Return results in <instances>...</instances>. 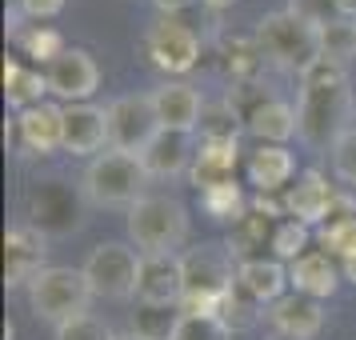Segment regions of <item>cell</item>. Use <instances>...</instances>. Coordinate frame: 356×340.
Wrapping results in <instances>:
<instances>
[{"instance_id":"1","label":"cell","mask_w":356,"mask_h":340,"mask_svg":"<svg viewBox=\"0 0 356 340\" xmlns=\"http://www.w3.org/2000/svg\"><path fill=\"white\" fill-rule=\"evenodd\" d=\"M296 120H300V140L308 148H324L332 152L340 136L356 129V97L348 84V68L340 60L321 56L312 68L300 76V100H296Z\"/></svg>"},{"instance_id":"2","label":"cell","mask_w":356,"mask_h":340,"mask_svg":"<svg viewBox=\"0 0 356 340\" xmlns=\"http://www.w3.org/2000/svg\"><path fill=\"white\" fill-rule=\"evenodd\" d=\"M252 36H257L264 60H268L273 68H280V72H296V76H305V68H312L324 56L321 29L308 24V20H300V17H292L289 8L260 17Z\"/></svg>"},{"instance_id":"3","label":"cell","mask_w":356,"mask_h":340,"mask_svg":"<svg viewBox=\"0 0 356 340\" xmlns=\"http://www.w3.org/2000/svg\"><path fill=\"white\" fill-rule=\"evenodd\" d=\"M129 236L140 257H177L188 241V209L164 193L140 196L129 209Z\"/></svg>"},{"instance_id":"4","label":"cell","mask_w":356,"mask_h":340,"mask_svg":"<svg viewBox=\"0 0 356 340\" xmlns=\"http://www.w3.org/2000/svg\"><path fill=\"white\" fill-rule=\"evenodd\" d=\"M148 168L140 156H129V152H116V148H104L100 156L88 161L81 177V196L97 209H132L145 193L148 184Z\"/></svg>"},{"instance_id":"5","label":"cell","mask_w":356,"mask_h":340,"mask_svg":"<svg viewBox=\"0 0 356 340\" xmlns=\"http://www.w3.org/2000/svg\"><path fill=\"white\" fill-rule=\"evenodd\" d=\"M180 273H184V300L180 312H212L232 284H236V260L225 244H200L180 252Z\"/></svg>"},{"instance_id":"6","label":"cell","mask_w":356,"mask_h":340,"mask_svg":"<svg viewBox=\"0 0 356 340\" xmlns=\"http://www.w3.org/2000/svg\"><path fill=\"white\" fill-rule=\"evenodd\" d=\"M92 289H88V276L84 268H65V264H49L44 273L29 284V308H33L36 321H49L52 328L76 321L88 312Z\"/></svg>"},{"instance_id":"7","label":"cell","mask_w":356,"mask_h":340,"mask_svg":"<svg viewBox=\"0 0 356 340\" xmlns=\"http://www.w3.org/2000/svg\"><path fill=\"white\" fill-rule=\"evenodd\" d=\"M140 56L164 76H184L200 65V36L177 17H161L140 36Z\"/></svg>"},{"instance_id":"8","label":"cell","mask_w":356,"mask_h":340,"mask_svg":"<svg viewBox=\"0 0 356 340\" xmlns=\"http://www.w3.org/2000/svg\"><path fill=\"white\" fill-rule=\"evenodd\" d=\"M140 252L129 248L120 241H104L97 244L88 260H84V276H88V289L100 300H129L136 296V280H140Z\"/></svg>"},{"instance_id":"9","label":"cell","mask_w":356,"mask_h":340,"mask_svg":"<svg viewBox=\"0 0 356 340\" xmlns=\"http://www.w3.org/2000/svg\"><path fill=\"white\" fill-rule=\"evenodd\" d=\"M161 116L152 104V92H129L108 104V148L145 156V148L161 136Z\"/></svg>"},{"instance_id":"10","label":"cell","mask_w":356,"mask_h":340,"mask_svg":"<svg viewBox=\"0 0 356 340\" xmlns=\"http://www.w3.org/2000/svg\"><path fill=\"white\" fill-rule=\"evenodd\" d=\"M29 225H36L44 236H68L81 228V196L68 188L65 180H40L29 193Z\"/></svg>"},{"instance_id":"11","label":"cell","mask_w":356,"mask_h":340,"mask_svg":"<svg viewBox=\"0 0 356 340\" xmlns=\"http://www.w3.org/2000/svg\"><path fill=\"white\" fill-rule=\"evenodd\" d=\"M44 76H49V92L65 104H88L100 88V65L88 49H65L44 68Z\"/></svg>"},{"instance_id":"12","label":"cell","mask_w":356,"mask_h":340,"mask_svg":"<svg viewBox=\"0 0 356 340\" xmlns=\"http://www.w3.org/2000/svg\"><path fill=\"white\" fill-rule=\"evenodd\" d=\"M44 257H49V236L36 225H13L4 232V284L8 289L33 284L49 268Z\"/></svg>"},{"instance_id":"13","label":"cell","mask_w":356,"mask_h":340,"mask_svg":"<svg viewBox=\"0 0 356 340\" xmlns=\"http://www.w3.org/2000/svg\"><path fill=\"white\" fill-rule=\"evenodd\" d=\"M280 200H284V216H289V220H300V225H308V228H321V225H328V216H332L337 188L324 180V172L305 168V172H296V180L289 184V193L280 196Z\"/></svg>"},{"instance_id":"14","label":"cell","mask_w":356,"mask_h":340,"mask_svg":"<svg viewBox=\"0 0 356 340\" xmlns=\"http://www.w3.org/2000/svg\"><path fill=\"white\" fill-rule=\"evenodd\" d=\"M17 148H24L29 156H52L65 148V104H36L17 113Z\"/></svg>"},{"instance_id":"15","label":"cell","mask_w":356,"mask_h":340,"mask_svg":"<svg viewBox=\"0 0 356 340\" xmlns=\"http://www.w3.org/2000/svg\"><path fill=\"white\" fill-rule=\"evenodd\" d=\"M108 148V108L100 104H65V152L72 156H100Z\"/></svg>"},{"instance_id":"16","label":"cell","mask_w":356,"mask_h":340,"mask_svg":"<svg viewBox=\"0 0 356 340\" xmlns=\"http://www.w3.org/2000/svg\"><path fill=\"white\" fill-rule=\"evenodd\" d=\"M244 177L260 196H284L296 177V156L289 152V145H257L244 161Z\"/></svg>"},{"instance_id":"17","label":"cell","mask_w":356,"mask_h":340,"mask_svg":"<svg viewBox=\"0 0 356 340\" xmlns=\"http://www.w3.org/2000/svg\"><path fill=\"white\" fill-rule=\"evenodd\" d=\"M152 104H156V116H161V129L196 132V129H200V116H204V104H209V100L200 97L193 84L164 81V84L152 88Z\"/></svg>"},{"instance_id":"18","label":"cell","mask_w":356,"mask_h":340,"mask_svg":"<svg viewBox=\"0 0 356 340\" xmlns=\"http://www.w3.org/2000/svg\"><path fill=\"white\" fill-rule=\"evenodd\" d=\"M264 321L273 324L276 337L312 340L324 328V305L312 300V296H305V292H289V296H280V300L264 312Z\"/></svg>"},{"instance_id":"19","label":"cell","mask_w":356,"mask_h":340,"mask_svg":"<svg viewBox=\"0 0 356 340\" xmlns=\"http://www.w3.org/2000/svg\"><path fill=\"white\" fill-rule=\"evenodd\" d=\"M145 168L152 180H177V177H188L193 172V161H196V145H193V132H172L164 129L152 145L145 148Z\"/></svg>"},{"instance_id":"20","label":"cell","mask_w":356,"mask_h":340,"mask_svg":"<svg viewBox=\"0 0 356 340\" xmlns=\"http://www.w3.org/2000/svg\"><path fill=\"white\" fill-rule=\"evenodd\" d=\"M184 300V273L180 257H145L136 280V305H180Z\"/></svg>"},{"instance_id":"21","label":"cell","mask_w":356,"mask_h":340,"mask_svg":"<svg viewBox=\"0 0 356 340\" xmlns=\"http://www.w3.org/2000/svg\"><path fill=\"white\" fill-rule=\"evenodd\" d=\"M236 168H241V140H200L188 180L196 193H209L216 184L236 180Z\"/></svg>"},{"instance_id":"22","label":"cell","mask_w":356,"mask_h":340,"mask_svg":"<svg viewBox=\"0 0 356 340\" xmlns=\"http://www.w3.org/2000/svg\"><path fill=\"white\" fill-rule=\"evenodd\" d=\"M236 284H241L257 305L273 308L280 296L292 292V280H289V264L276 257H260V260H244L236 264Z\"/></svg>"},{"instance_id":"23","label":"cell","mask_w":356,"mask_h":340,"mask_svg":"<svg viewBox=\"0 0 356 340\" xmlns=\"http://www.w3.org/2000/svg\"><path fill=\"white\" fill-rule=\"evenodd\" d=\"M289 280H292V292H305L312 300H324V296H332L340 289V260H332L324 248H308L300 260H292L289 264Z\"/></svg>"},{"instance_id":"24","label":"cell","mask_w":356,"mask_h":340,"mask_svg":"<svg viewBox=\"0 0 356 340\" xmlns=\"http://www.w3.org/2000/svg\"><path fill=\"white\" fill-rule=\"evenodd\" d=\"M276 225H280V220H273V216H264V212H257L252 204H248V212L228 228L225 248L232 252L236 264H244V260H260L264 257V248H273Z\"/></svg>"},{"instance_id":"25","label":"cell","mask_w":356,"mask_h":340,"mask_svg":"<svg viewBox=\"0 0 356 340\" xmlns=\"http://www.w3.org/2000/svg\"><path fill=\"white\" fill-rule=\"evenodd\" d=\"M244 132L257 136L260 145H289L292 136L300 132V120H296V108H292L289 100L268 97L257 113L244 120Z\"/></svg>"},{"instance_id":"26","label":"cell","mask_w":356,"mask_h":340,"mask_svg":"<svg viewBox=\"0 0 356 340\" xmlns=\"http://www.w3.org/2000/svg\"><path fill=\"white\" fill-rule=\"evenodd\" d=\"M4 97H8V104H13L17 113L36 108V104H44V97H49V76L33 65L4 60Z\"/></svg>"},{"instance_id":"27","label":"cell","mask_w":356,"mask_h":340,"mask_svg":"<svg viewBox=\"0 0 356 340\" xmlns=\"http://www.w3.org/2000/svg\"><path fill=\"white\" fill-rule=\"evenodd\" d=\"M268 65L264 52H260L257 36H225L220 40V68L232 84H244V81H257V72Z\"/></svg>"},{"instance_id":"28","label":"cell","mask_w":356,"mask_h":340,"mask_svg":"<svg viewBox=\"0 0 356 340\" xmlns=\"http://www.w3.org/2000/svg\"><path fill=\"white\" fill-rule=\"evenodd\" d=\"M180 305H136L132 312V332L140 340H172L180 328Z\"/></svg>"},{"instance_id":"29","label":"cell","mask_w":356,"mask_h":340,"mask_svg":"<svg viewBox=\"0 0 356 340\" xmlns=\"http://www.w3.org/2000/svg\"><path fill=\"white\" fill-rule=\"evenodd\" d=\"M264 312H268V308L257 305V300H252V296H248L241 284H232V289L220 296V305H216V316H220V321H225L232 332H241V328H252V324H257Z\"/></svg>"},{"instance_id":"30","label":"cell","mask_w":356,"mask_h":340,"mask_svg":"<svg viewBox=\"0 0 356 340\" xmlns=\"http://www.w3.org/2000/svg\"><path fill=\"white\" fill-rule=\"evenodd\" d=\"M200 209L209 212L212 220H228V225H236L244 212H248V200H244L241 184L228 180V184H216V188H209V193H200Z\"/></svg>"},{"instance_id":"31","label":"cell","mask_w":356,"mask_h":340,"mask_svg":"<svg viewBox=\"0 0 356 340\" xmlns=\"http://www.w3.org/2000/svg\"><path fill=\"white\" fill-rule=\"evenodd\" d=\"M200 140H241L244 120L236 116V108L228 100H216V104H204V116H200Z\"/></svg>"},{"instance_id":"32","label":"cell","mask_w":356,"mask_h":340,"mask_svg":"<svg viewBox=\"0 0 356 340\" xmlns=\"http://www.w3.org/2000/svg\"><path fill=\"white\" fill-rule=\"evenodd\" d=\"M316 241L321 248L328 252L332 260H353L356 257V216H337V220H328V225L316 228Z\"/></svg>"},{"instance_id":"33","label":"cell","mask_w":356,"mask_h":340,"mask_svg":"<svg viewBox=\"0 0 356 340\" xmlns=\"http://www.w3.org/2000/svg\"><path fill=\"white\" fill-rule=\"evenodd\" d=\"M17 40H20V49H24V56L36 60V65H44V68H49L52 60L68 49L65 36L56 33V29H44V24H33L29 33H17Z\"/></svg>"},{"instance_id":"34","label":"cell","mask_w":356,"mask_h":340,"mask_svg":"<svg viewBox=\"0 0 356 340\" xmlns=\"http://www.w3.org/2000/svg\"><path fill=\"white\" fill-rule=\"evenodd\" d=\"M308 236H312V228L300 225V220H280L276 225V236H273V257L292 264V260H300L308 252Z\"/></svg>"},{"instance_id":"35","label":"cell","mask_w":356,"mask_h":340,"mask_svg":"<svg viewBox=\"0 0 356 340\" xmlns=\"http://www.w3.org/2000/svg\"><path fill=\"white\" fill-rule=\"evenodd\" d=\"M172 340H232V328L212 312H184Z\"/></svg>"},{"instance_id":"36","label":"cell","mask_w":356,"mask_h":340,"mask_svg":"<svg viewBox=\"0 0 356 340\" xmlns=\"http://www.w3.org/2000/svg\"><path fill=\"white\" fill-rule=\"evenodd\" d=\"M321 40H324V56L328 60L348 65L356 56V20H337V24L321 29Z\"/></svg>"},{"instance_id":"37","label":"cell","mask_w":356,"mask_h":340,"mask_svg":"<svg viewBox=\"0 0 356 340\" xmlns=\"http://www.w3.org/2000/svg\"><path fill=\"white\" fill-rule=\"evenodd\" d=\"M289 13L316 24V29H328V24L344 20L340 17V0H289Z\"/></svg>"},{"instance_id":"38","label":"cell","mask_w":356,"mask_h":340,"mask_svg":"<svg viewBox=\"0 0 356 340\" xmlns=\"http://www.w3.org/2000/svg\"><path fill=\"white\" fill-rule=\"evenodd\" d=\"M332 172H337V180L344 188L356 193V129H348L337 145H332Z\"/></svg>"},{"instance_id":"39","label":"cell","mask_w":356,"mask_h":340,"mask_svg":"<svg viewBox=\"0 0 356 340\" xmlns=\"http://www.w3.org/2000/svg\"><path fill=\"white\" fill-rule=\"evenodd\" d=\"M56 340H116V332L100 321V316L84 312V316H76V321L60 324V328H56Z\"/></svg>"},{"instance_id":"40","label":"cell","mask_w":356,"mask_h":340,"mask_svg":"<svg viewBox=\"0 0 356 340\" xmlns=\"http://www.w3.org/2000/svg\"><path fill=\"white\" fill-rule=\"evenodd\" d=\"M268 97H273V92H264L257 81H244V84H232L225 100L232 104V108H236V116H241V120H248V116L257 113V108H260V104H264Z\"/></svg>"},{"instance_id":"41","label":"cell","mask_w":356,"mask_h":340,"mask_svg":"<svg viewBox=\"0 0 356 340\" xmlns=\"http://www.w3.org/2000/svg\"><path fill=\"white\" fill-rule=\"evenodd\" d=\"M65 4L68 0H20V13L33 17V20H52V17L65 13Z\"/></svg>"},{"instance_id":"42","label":"cell","mask_w":356,"mask_h":340,"mask_svg":"<svg viewBox=\"0 0 356 340\" xmlns=\"http://www.w3.org/2000/svg\"><path fill=\"white\" fill-rule=\"evenodd\" d=\"M156 8H161V17H177V13H184L188 4H196V0H152Z\"/></svg>"},{"instance_id":"43","label":"cell","mask_w":356,"mask_h":340,"mask_svg":"<svg viewBox=\"0 0 356 340\" xmlns=\"http://www.w3.org/2000/svg\"><path fill=\"white\" fill-rule=\"evenodd\" d=\"M200 4H204V8H212V13H225V8H232V4H236V0H200Z\"/></svg>"},{"instance_id":"44","label":"cell","mask_w":356,"mask_h":340,"mask_svg":"<svg viewBox=\"0 0 356 340\" xmlns=\"http://www.w3.org/2000/svg\"><path fill=\"white\" fill-rule=\"evenodd\" d=\"M340 17H344V20H356V0H340Z\"/></svg>"},{"instance_id":"45","label":"cell","mask_w":356,"mask_h":340,"mask_svg":"<svg viewBox=\"0 0 356 340\" xmlns=\"http://www.w3.org/2000/svg\"><path fill=\"white\" fill-rule=\"evenodd\" d=\"M340 273H344V280H353V284H356V257L344 260V264H340Z\"/></svg>"},{"instance_id":"46","label":"cell","mask_w":356,"mask_h":340,"mask_svg":"<svg viewBox=\"0 0 356 340\" xmlns=\"http://www.w3.org/2000/svg\"><path fill=\"white\" fill-rule=\"evenodd\" d=\"M4 340H17V324L13 321H4Z\"/></svg>"},{"instance_id":"47","label":"cell","mask_w":356,"mask_h":340,"mask_svg":"<svg viewBox=\"0 0 356 340\" xmlns=\"http://www.w3.org/2000/svg\"><path fill=\"white\" fill-rule=\"evenodd\" d=\"M116 340H140V337H136V332H124V337H116Z\"/></svg>"},{"instance_id":"48","label":"cell","mask_w":356,"mask_h":340,"mask_svg":"<svg viewBox=\"0 0 356 340\" xmlns=\"http://www.w3.org/2000/svg\"><path fill=\"white\" fill-rule=\"evenodd\" d=\"M276 340H289V337H276Z\"/></svg>"}]
</instances>
